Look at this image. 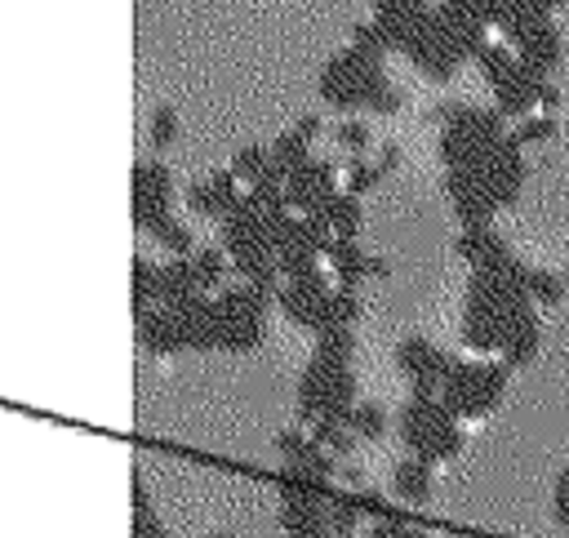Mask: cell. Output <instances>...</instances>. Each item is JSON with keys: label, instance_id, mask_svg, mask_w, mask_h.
Returning a JSON list of instances; mask_svg holds the SVG:
<instances>
[{"label": "cell", "instance_id": "obj_1", "mask_svg": "<svg viewBox=\"0 0 569 538\" xmlns=\"http://www.w3.org/2000/svg\"><path fill=\"white\" fill-rule=\"evenodd\" d=\"M320 93L329 107L342 111H396L400 107V89L387 80L382 58L365 53V49H342L338 58H329V67L320 71Z\"/></svg>", "mask_w": 569, "mask_h": 538}, {"label": "cell", "instance_id": "obj_2", "mask_svg": "<svg viewBox=\"0 0 569 538\" xmlns=\"http://www.w3.org/2000/svg\"><path fill=\"white\" fill-rule=\"evenodd\" d=\"M396 431L405 440V449L413 458H427V462H445L462 449V418L449 414V405L440 396H413L400 405L396 414Z\"/></svg>", "mask_w": 569, "mask_h": 538}, {"label": "cell", "instance_id": "obj_3", "mask_svg": "<svg viewBox=\"0 0 569 538\" xmlns=\"http://www.w3.org/2000/svg\"><path fill=\"white\" fill-rule=\"evenodd\" d=\"M507 382H511V365H502L493 356L453 360L449 373H445V382H440V400L462 422H476V418H485V414L498 409V400L507 396Z\"/></svg>", "mask_w": 569, "mask_h": 538}, {"label": "cell", "instance_id": "obj_4", "mask_svg": "<svg viewBox=\"0 0 569 538\" xmlns=\"http://www.w3.org/2000/svg\"><path fill=\"white\" fill-rule=\"evenodd\" d=\"M511 129L498 107H449L445 124H440V160H445V169H471Z\"/></svg>", "mask_w": 569, "mask_h": 538}, {"label": "cell", "instance_id": "obj_5", "mask_svg": "<svg viewBox=\"0 0 569 538\" xmlns=\"http://www.w3.org/2000/svg\"><path fill=\"white\" fill-rule=\"evenodd\" d=\"M476 62H480V71H485V80H489V89H493V107H498L507 120H525V116H533V107H542L547 76L529 71V67L516 58V49H511L507 40H502V44H485Z\"/></svg>", "mask_w": 569, "mask_h": 538}, {"label": "cell", "instance_id": "obj_6", "mask_svg": "<svg viewBox=\"0 0 569 538\" xmlns=\"http://www.w3.org/2000/svg\"><path fill=\"white\" fill-rule=\"evenodd\" d=\"M502 40L516 49V58H520L529 71H538V76H547V80H551V71L560 67V31H556L551 13L525 18V22L511 27Z\"/></svg>", "mask_w": 569, "mask_h": 538}, {"label": "cell", "instance_id": "obj_7", "mask_svg": "<svg viewBox=\"0 0 569 538\" xmlns=\"http://www.w3.org/2000/svg\"><path fill=\"white\" fill-rule=\"evenodd\" d=\"M396 365H400V373H405L413 396H440V382H445L453 360L431 338H405L396 347Z\"/></svg>", "mask_w": 569, "mask_h": 538}, {"label": "cell", "instance_id": "obj_8", "mask_svg": "<svg viewBox=\"0 0 569 538\" xmlns=\"http://www.w3.org/2000/svg\"><path fill=\"white\" fill-rule=\"evenodd\" d=\"M436 22L467 58H480V49L489 44V13L480 0H440Z\"/></svg>", "mask_w": 569, "mask_h": 538}, {"label": "cell", "instance_id": "obj_9", "mask_svg": "<svg viewBox=\"0 0 569 538\" xmlns=\"http://www.w3.org/2000/svg\"><path fill=\"white\" fill-rule=\"evenodd\" d=\"M405 53H409V62H413L427 80H449V76L462 67V58H467V53H462L445 31H440L436 13H431V22H427L409 44H405Z\"/></svg>", "mask_w": 569, "mask_h": 538}, {"label": "cell", "instance_id": "obj_10", "mask_svg": "<svg viewBox=\"0 0 569 538\" xmlns=\"http://www.w3.org/2000/svg\"><path fill=\"white\" fill-rule=\"evenodd\" d=\"M436 4L427 0H373V27L382 31L387 49H405L427 22H431Z\"/></svg>", "mask_w": 569, "mask_h": 538}, {"label": "cell", "instance_id": "obj_11", "mask_svg": "<svg viewBox=\"0 0 569 538\" xmlns=\"http://www.w3.org/2000/svg\"><path fill=\"white\" fill-rule=\"evenodd\" d=\"M445 196H449V209L458 213L462 227H489L498 205L489 200V191L480 187V178L471 169H449L445 173Z\"/></svg>", "mask_w": 569, "mask_h": 538}, {"label": "cell", "instance_id": "obj_12", "mask_svg": "<svg viewBox=\"0 0 569 538\" xmlns=\"http://www.w3.org/2000/svg\"><path fill=\"white\" fill-rule=\"evenodd\" d=\"M542 347V320H538V307H525L511 316L502 342H498V360L511 365V369H525Z\"/></svg>", "mask_w": 569, "mask_h": 538}, {"label": "cell", "instance_id": "obj_13", "mask_svg": "<svg viewBox=\"0 0 569 538\" xmlns=\"http://www.w3.org/2000/svg\"><path fill=\"white\" fill-rule=\"evenodd\" d=\"M458 253L471 262V271H493V267L516 262L511 245L493 231V222H489V227H462V236H458Z\"/></svg>", "mask_w": 569, "mask_h": 538}, {"label": "cell", "instance_id": "obj_14", "mask_svg": "<svg viewBox=\"0 0 569 538\" xmlns=\"http://www.w3.org/2000/svg\"><path fill=\"white\" fill-rule=\"evenodd\" d=\"M391 489H396V498H405V502H427V498H431V489H436V462H427V458H413V454H409V458L396 467Z\"/></svg>", "mask_w": 569, "mask_h": 538}, {"label": "cell", "instance_id": "obj_15", "mask_svg": "<svg viewBox=\"0 0 569 538\" xmlns=\"http://www.w3.org/2000/svg\"><path fill=\"white\" fill-rule=\"evenodd\" d=\"M529 298L538 307H556L565 298V276L556 271H542V267H529Z\"/></svg>", "mask_w": 569, "mask_h": 538}, {"label": "cell", "instance_id": "obj_16", "mask_svg": "<svg viewBox=\"0 0 569 538\" xmlns=\"http://www.w3.org/2000/svg\"><path fill=\"white\" fill-rule=\"evenodd\" d=\"M347 422H351V431H356L360 440H378V436H387V414H382L378 405H351Z\"/></svg>", "mask_w": 569, "mask_h": 538}, {"label": "cell", "instance_id": "obj_17", "mask_svg": "<svg viewBox=\"0 0 569 538\" xmlns=\"http://www.w3.org/2000/svg\"><path fill=\"white\" fill-rule=\"evenodd\" d=\"M556 133V124H551V116H525V120H516V129H511V138L529 151V147H538V142H547Z\"/></svg>", "mask_w": 569, "mask_h": 538}, {"label": "cell", "instance_id": "obj_18", "mask_svg": "<svg viewBox=\"0 0 569 538\" xmlns=\"http://www.w3.org/2000/svg\"><path fill=\"white\" fill-rule=\"evenodd\" d=\"M551 520H556L560 529H569V467L551 480Z\"/></svg>", "mask_w": 569, "mask_h": 538}, {"label": "cell", "instance_id": "obj_19", "mask_svg": "<svg viewBox=\"0 0 569 538\" xmlns=\"http://www.w3.org/2000/svg\"><path fill=\"white\" fill-rule=\"evenodd\" d=\"M365 538H422V529H413L405 520H373Z\"/></svg>", "mask_w": 569, "mask_h": 538}, {"label": "cell", "instance_id": "obj_20", "mask_svg": "<svg viewBox=\"0 0 569 538\" xmlns=\"http://www.w3.org/2000/svg\"><path fill=\"white\" fill-rule=\"evenodd\" d=\"M338 142H342L347 151H365V147H369V129H365L360 120H347V124H338Z\"/></svg>", "mask_w": 569, "mask_h": 538}, {"label": "cell", "instance_id": "obj_21", "mask_svg": "<svg viewBox=\"0 0 569 538\" xmlns=\"http://www.w3.org/2000/svg\"><path fill=\"white\" fill-rule=\"evenodd\" d=\"M156 142H169L173 138V111H156Z\"/></svg>", "mask_w": 569, "mask_h": 538}]
</instances>
